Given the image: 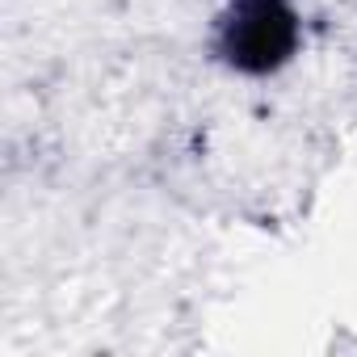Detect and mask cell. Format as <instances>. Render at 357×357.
Wrapping results in <instances>:
<instances>
[{
	"label": "cell",
	"instance_id": "obj_1",
	"mask_svg": "<svg viewBox=\"0 0 357 357\" xmlns=\"http://www.w3.org/2000/svg\"><path fill=\"white\" fill-rule=\"evenodd\" d=\"M294 43V22L278 0H244L227 26V51L244 68H273Z\"/></svg>",
	"mask_w": 357,
	"mask_h": 357
}]
</instances>
